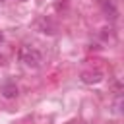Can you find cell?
<instances>
[{"instance_id":"1","label":"cell","mask_w":124,"mask_h":124,"mask_svg":"<svg viewBox=\"0 0 124 124\" xmlns=\"http://www.w3.org/2000/svg\"><path fill=\"white\" fill-rule=\"evenodd\" d=\"M17 58H19V62H23L25 66H31V68H39L41 62H43L41 52L33 46H21L19 52H17Z\"/></svg>"},{"instance_id":"2","label":"cell","mask_w":124,"mask_h":124,"mask_svg":"<svg viewBox=\"0 0 124 124\" xmlns=\"http://www.w3.org/2000/svg\"><path fill=\"white\" fill-rule=\"evenodd\" d=\"M101 8H103V12H105L108 17H112V19L118 16V10H116V6H114L112 0H101Z\"/></svg>"},{"instance_id":"5","label":"cell","mask_w":124,"mask_h":124,"mask_svg":"<svg viewBox=\"0 0 124 124\" xmlns=\"http://www.w3.org/2000/svg\"><path fill=\"white\" fill-rule=\"evenodd\" d=\"M0 43H2V33H0Z\"/></svg>"},{"instance_id":"3","label":"cell","mask_w":124,"mask_h":124,"mask_svg":"<svg viewBox=\"0 0 124 124\" xmlns=\"http://www.w3.org/2000/svg\"><path fill=\"white\" fill-rule=\"evenodd\" d=\"M101 79H103L101 72H83L81 74V81L83 83H99Z\"/></svg>"},{"instance_id":"4","label":"cell","mask_w":124,"mask_h":124,"mask_svg":"<svg viewBox=\"0 0 124 124\" xmlns=\"http://www.w3.org/2000/svg\"><path fill=\"white\" fill-rule=\"evenodd\" d=\"M2 95H4L6 99H12V97H16V95H17V85H16L14 81H8V83H4V85H2Z\"/></svg>"}]
</instances>
